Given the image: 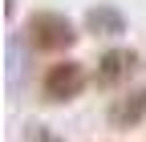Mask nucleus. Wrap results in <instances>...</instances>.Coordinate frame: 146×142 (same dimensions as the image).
I'll list each match as a JSON object with an SVG mask.
<instances>
[{
    "instance_id": "f257e3e1",
    "label": "nucleus",
    "mask_w": 146,
    "mask_h": 142,
    "mask_svg": "<svg viewBox=\"0 0 146 142\" xmlns=\"http://www.w3.org/2000/svg\"><path fill=\"white\" fill-rule=\"evenodd\" d=\"M77 25L57 8H36L25 21V45L29 53H53V57H69V49L77 45Z\"/></svg>"
},
{
    "instance_id": "f03ea898",
    "label": "nucleus",
    "mask_w": 146,
    "mask_h": 142,
    "mask_svg": "<svg viewBox=\"0 0 146 142\" xmlns=\"http://www.w3.org/2000/svg\"><path fill=\"white\" fill-rule=\"evenodd\" d=\"M89 85H94V69L77 57H57L53 65H45L41 73V98L49 106H69L77 102Z\"/></svg>"
},
{
    "instance_id": "7ed1b4c3",
    "label": "nucleus",
    "mask_w": 146,
    "mask_h": 142,
    "mask_svg": "<svg viewBox=\"0 0 146 142\" xmlns=\"http://www.w3.org/2000/svg\"><path fill=\"white\" fill-rule=\"evenodd\" d=\"M142 61H146V53L126 49V45H110L94 61V90H122V85H130V77L142 69Z\"/></svg>"
},
{
    "instance_id": "20e7f679",
    "label": "nucleus",
    "mask_w": 146,
    "mask_h": 142,
    "mask_svg": "<svg viewBox=\"0 0 146 142\" xmlns=\"http://www.w3.org/2000/svg\"><path fill=\"white\" fill-rule=\"evenodd\" d=\"M106 122H110L114 130H134V126H142V122H146V81L122 90L118 98H110Z\"/></svg>"
},
{
    "instance_id": "39448f33",
    "label": "nucleus",
    "mask_w": 146,
    "mask_h": 142,
    "mask_svg": "<svg viewBox=\"0 0 146 142\" xmlns=\"http://www.w3.org/2000/svg\"><path fill=\"white\" fill-rule=\"evenodd\" d=\"M81 29L89 33V37L118 41V37H126L130 21H126V12H122L118 4H110V0H98V4H89V8H85V16H81Z\"/></svg>"
},
{
    "instance_id": "423d86ee",
    "label": "nucleus",
    "mask_w": 146,
    "mask_h": 142,
    "mask_svg": "<svg viewBox=\"0 0 146 142\" xmlns=\"http://www.w3.org/2000/svg\"><path fill=\"white\" fill-rule=\"evenodd\" d=\"M25 142H65L53 126H45V122H29L25 126Z\"/></svg>"
}]
</instances>
